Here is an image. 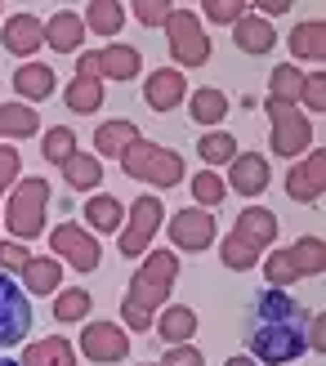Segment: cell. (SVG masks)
<instances>
[{"instance_id": "obj_1", "label": "cell", "mask_w": 326, "mask_h": 366, "mask_svg": "<svg viewBox=\"0 0 326 366\" xmlns=\"http://www.w3.org/2000/svg\"><path fill=\"white\" fill-rule=\"evenodd\" d=\"M246 349H250V362L291 366V362H300V353H309L304 322H250L246 326Z\"/></svg>"}, {"instance_id": "obj_2", "label": "cell", "mask_w": 326, "mask_h": 366, "mask_svg": "<svg viewBox=\"0 0 326 366\" xmlns=\"http://www.w3.org/2000/svg\"><path fill=\"white\" fill-rule=\"evenodd\" d=\"M45 206H49V183L45 179H23L9 197V210L0 214V224L9 228V242H31L45 232Z\"/></svg>"}, {"instance_id": "obj_3", "label": "cell", "mask_w": 326, "mask_h": 366, "mask_svg": "<svg viewBox=\"0 0 326 366\" xmlns=\"http://www.w3.org/2000/svg\"><path fill=\"white\" fill-rule=\"evenodd\" d=\"M174 277H179V259H174L170 250H152V254H143V264L134 268V277H130V290H125V300L152 313L157 304H166V300H170Z\"/></svg>"}, {"instance_id": "obj_4", "label": "cell", "mask_w": 326, "mask_h": 366, "mask_svg": "<svg viewBox=\"0 0 326 366\" xmlns=\"http://www.w3.org/2000/svg\"><path fill=\"white\" fill-rule=\"evenodd\" d=\"M121 170L139 183H152V188H179V183H184V157L139 139L134 148L121 157Z\"/></svg>"}, {"instance_id": "obj_5", "label": "cell", "mask_w": 326, "mask_h": 366, "mask_svg": "<svg viewBox=\"0 0 326 366\" xmlns=\"http://www.w3.org/2000/svg\"><path fill=\"white\" fill-rule=\"evenodd\" d=\"M264 112L273 121V157H304L313 143V121L300 117V103H282V99H264Z\"/></svg>"}, {"instance_id": "obj_6", "label": "cell", "mask_w": 326, "mask_h": 366, "mask_svg": "<svg viewBox=\"0 0 326 366\" xmlns=\"http://www.w3.org/2000/svg\"><path fill=\"white\" fill-rule=\"evenodd\" d=\"M161 224H166V206H161V197L143 192L130 206V219H125V228H121V254H125V259H143Z\"/></svg>"}, {"instance_id": "obj_7", "label": "cell", "mask_w": 326, "mask_h": 366, "mask_svg": "<svg viewBox=\"0 0 326 366\" xmlns=\"http://www.w3.org/2000/svg\"><path fill=\"white\" fill-rule=\"evenodd\" d=\"M166 36H170V54H174L179 67H206L210 41H206V31H202V18H197L192 9H170Z\"/></svg>"}, {"instance_id": "obj_8", "label": "cell", "mask_w": 326, "mask_h": 366, "mask_svg": "<svg viewBox=\"0 0 326 366\" xmlns=\"http://www.w3.org/2000/svg\"><path fill=\"white\" fill-rule=\"evenodd\" d=\"M31 335V300L9 272H0V349H14Z\"/></svg>"}, {"instance_id": "obj_9", "label": "cell", "mask_w": 326, "mask_h": 366, "mask_svg": "<svg viewBox=\"0 0 326 366\" xmlns=\"http://www.w3.org/2000/svg\"><path fill=\"white\" fill-rule=\"evenodd\" d=\"M49 250L59 254V259H67L76 272H94L99 259H103V246L94 232H85L81 224H59L49 232Z\"/></svg>"}, {"instance_id": "obj_10", "label": "cell", "mask_w": 326, "mask_h": 366, "mask_svg": "<svg viewBox=\"0 0 326 366\" xmlns=\"http://www.w3.org/2000/svg\"><path fill=\"white\" fill-rule=\"evenodd\" d=\"M166 232H170V242L179 250H192V254H202V250L214 246V219H210V210H197V206L174 210Z\"/></svg>"}, {"instance_id": "obj_11", "label": "cell", "mask_w": 326, "mask_h": 366, "mask_svg": "<svg viewBox=\"0 0 326 366\" xmlns=\"http://www.w3.org/2000/svg\"><path fill=\"white\" fill-rule=\"evenodd\" d=\"M81 353H85V362L112 366V362H121L125 353H130V340H125V331H121L117 322H85V331H81Z\"/></svg>"}, {"instance_id": "obj_12", "label": "cell", "mask_w": 326, "mask_h": 366, "mask_svg": "<svg viewBox=\"0 0 326 366\" xmlns=\"http://www.w3.org/2000/svg\"><path fill=\"white\" fill-rule=\"evenodd\" d=\"M326 192V152H309L300 157L291 170H286V197L291 201H304V206H313V201H322Z\"/></svg>"}, {"instance_id": "obj_13", "label": "cell", "mask_w": 326, "mask_h": 366, "mask_svg": "<svg viewBox=\"0 0 326 366\" xmlns=\"http://www.w3.org/2000/svg\"><path fill=\"white\" fill-rule=\"evenodd\" d=\"M268 179H273V170H268L264 152H237L228 161V188L242 197H260L268 188Z\"/></svg>"}, {"instance_id": "obj_14", "label": "cell", "mask_w": 326, "mask_h": 366, "mask_svg": "<svg viewBox=\"0 0 326 366\" xmlns=\"http://www.w3.org/2000/svg\"><path fill=\"white\" fill-rule=\"evenodd\" d=\"M184 99H188V85H184V71L179 67H157L148 76V85H143V103L152 112H174Z\"/></svg>"}, {"instance_id": "obj_15", "label": "cell", "mask_w": 326, "mask_h": 366, "mask_svg": "<svg viewBox=\"0 0 326 366\" xmlns=\"http://www.w3.org/2000/svg\"><path fill=\"white\" fill-rule=\"evenodd\" d=\"M0 41H5L9 54H18V59H27V54L45 49V23L36 14H14L5 27H0Z\"/></svg>"}, {"instance_id": "obj_16", "label": "cell", "mask_w": 326, "mask_h": 366, "mask_svg": "<svg viewBox=\"0 0 326 366\" xmlns=\"http://www.w3.org/2000/svg\"><path fill=\"white\" fill-rule=\"evenodd\" d=\"M304 317L309 313L300 308V300H291L277 286H264L255 295V304H250V322H304Z\"/></svg>"}, {"instance_id": "obj_17", "label": "cell", "mask_w": 326, "mask_h": 366, "mask_svg": "<svg viewBox=\"0 0 326 366\" xmlns=\"http://www.w3.org/2000/svg\"><path fill=\"white\" fill-rule=\"evenodd\" d=\"M232 41H237L242 54H273L277 31H273V23H268V18H260V14H242L237 23H232Z\"/></svg>"}, {"instance_id": "obj_18", "label": "cell", "mask_w": 326, "mask_h": 366, "mask_svg": "<svg viewBox=\"0 0 326 366\" xmlns=\"http://www.w3.org/2000/svg\"><path fill=\"white\" fill-rule=\"evenodd\" d=\"M45 45L49 49H59V54H76L85 45V23H81V14H71V9H59L45 23Z\"/></svg>"}, {"instance_id": "obj_19", "label": "cell", "mask_w": 326, "mask_h": 366, "mask_svg": "<svg viewBox=\"0 0 326 366\" xmlns=\"http://www.w3.org/2000/svg\"><path fill=\"white\" fill-rule=\"evenodd\" d=\"M139 143V125L134 121H125V117H117V121H103L99 130H94V152L99 157H125Z\"/></svg>"}, {"instance_id": "obj_20", "label": "cell", "mask_w": 326, "mask_h": 366, "mask_svg": "<svg viewBox=\"0 0 326 366\" xmlns=\"http://www.w3.org/2000/svg\"><path fill=\"white\" fill-rule=\"evenodd\" d=\"M143 71V54L134 45H107L99 49V76L107 81H134Z\"/></svg>"}, {"instance_id": "obj_21", "label": "cell", "mask_w": 326, "mask_h": 366, "mask_svg": "<svg viewBox=\"0 0 326 366\" xmlns=\"http://www.w3.org/2000/svg\"><path fill=\"white\" fill-rule=\"evenodd\" d=\"M232 228H237L246 242H255L260 250L277 242V214L268 210V206H246V210L237 214V224H232Z\"/></svg>"}, {"instance_id": "obj_22", "label": "cell", "mask_w": 326, "mask_h": 366, "mask_svg": "<svg viewBox=\"0 0 326 366\" xmlns=\"http://www.w3.org/2000/svg\"><path fill=\"white\" fill-rule=\"evenodd\" d=\"M54 85H59V76L45 67V63H23L14 71V94H23L27 103H41L54 94Z\"/></svg>"}, {"instance_id": "obj_23", "label": "cell", "mask_w": 326, "mask_h": 366, "mask_svg": "<svg viewBox=\"0 0 326 366\" xmlns=\"http://www.w3.org/2000/svg\"><path fill=\"white\" fill-rule=\"evenodd\" d=\"M23 286H27V295H54L63 286V264L49 259V254H31L23 268Z\"/></svg>"}, {"instance_id": "obj_24", "label": "cell", "mask_w": 326, "mask_h": 366, "mask_svg": "<svg viewBox=\"0 0 326 366\" xmlns=\"http://www.w3.org/2000/svg\"><path fill=\"white\" fill-rule=\"evenodd\" d=\"M23 366H76V349H71L63 335L36 340L23 349Z\"/></svg>"}, {"instance_id": "obj_25", "label": "cell", "mask_w": 326, "mask_h": 366, "mask_svg": "<svg viewBox=\"0 0 326 366\" xmlns=\"http://www.w3.org/2000/svg\"><path fill=\"white\" fill-rule=\"evenodd\" d=\"M41 134V117L23 103H0V139H36Z\"/></svg>"}, {"instance_id": "obj_26", "label": "cell", "mask_w": 326, "mask_h": 366, "mask_svg": "<svg viewBox=\"0 0 326 366\" xmlns=\"http://www.w3.org/2000/svg\"><path fill=\"white\" fill-rule=\"evenodd\" d=\"M157 335L166 340V344H192V335H197V313H192V308H184V304H170L166 313H161V322H157Z\"/></svg>"}, {"instance_id": "obj_27", "label": "cell", "mask_w": 326, "mask_h": 366, "mask_svg": "<svg viewBox=\"0 0 326 366\" xmlns=\"http://www.w3.org/2000/svg\"><path fill=\"white\" fill-rule=\"evenodd\" d=\"M291 54L295 59H309V63H322V54H326V23L322 18H309V23H300L291 31Z\"/></svg>"}, {"instance_id": "obj_28", "label": "cell", "mask_w": 326, "mask_h": 366, "mask_svg": "<svg viewBox=\"0 0 326 366\" xmlns=\"http://www.w3.org/2000/svg\"><path fill=\"white\" fill-rule=\"evenodd\" d=\"M286 254H291V264H295L300 277H322V268H326V246H322V237H317V232L300 237V242L286 250Z\"/></svg>"}, {"instance_id": "obj_29", "label": "cell", "mask_w": 326, "mask_h": 366, "mask_svg": "<svg viewBox=\"0 0 326 366\" xmlns=\"http://www.w3.org/2000/svg\"><path fill=\"white\" fill-rule=\"evenodd\" d=\"M63 179H67V188L71 192H94L99 183H103V161L99 157H71L67 166H63Z\"/></svg>"}, {"instance_id": "obj_30", "label": "cell", "mask_w": 326, "mask_h": 366, "mask_svg": "<svg viewBox=\"0 0 326 366\" xmlns=\"http://www.w3.org/2000/svg\"><path fill=\"white\" fill-rule=\"evenodd\" d=\"M81 23H85L89 31H99V36H117L121 23H125V9L117 5V0H89Z\"/></svg>"}, {"instance_id": "obj_31", "label": "cell", "mask_w": 326, "mask_h": 366, "mask_svg": "<svg viewBox=\"0 0 326 366\" xmlns=\"http://www.w3.org/2000/svg\"><path fill=\"white\" fill-rule=\"evenodd\" d=\"M85 224L94 228V232H121V201L107 197V192L89 197L85 201Z\"/></svg>"}, {"instance_id": "obj_32", "label": "cell", "mask_w": 326, "mask_h": 366, "mask_svg": "<svg viewBox=\"0 0 326 366\" xmlns=\"http://www.w3.org/2000/svg\"><path fill=\"white\" fill-rule=\"evenodd\" d=\"M219 259H224V268H232V272H246V268L260 264V246L246 242V237L232 228V232L224 237V246H219Z\"/></svg>"}, {"instance_id": "obj_33", "label": "cell", "mask_w": 326, "mask_h": 366, "mask_svg": "<svg viewBox=\"0 0 326 366\" xmlns=\"http://www.w3.org/2000/svg\"><path fill=\"white\" fill-rule=\"evenodd\" d=\"M89 308H94V295H89L85 286H67V290H59V300H54V322H85Z\"/></svg>"}, {"instance_id": "obj_34", "label": "cell", "mask_w": 326, "mask_h": 366, "mask_svg": "<svg viewBox=\"0 0 326 366\" xmlns=\"http://www.w3.org/2000/svg\"><path fill=\"white\" fill-rule=\"evenodd\" d=\"M41 157L54 161V166H67L76 157V130L71 125H54V130L41 134Z\"/></svg>"}, {"instance_id": "obj_35", "label": "cell", "mask_w": 326, "mask_h": 366, "mask_svg": "<svg viewBox=\"0 0 326 366\" xmlns=\"http://www.w3.org/2000/svg\"><path fill=\"white\" fill-rule=\"evenodd\" d=\"M228 117V94L224 89H214V85H202L192 94V121L197 125H214V121H224Z\"/></svg>"}, {"instance_id": "obj_36", "label": "cell", "mask_w": 326, "mask_h": 366, "mask_svg": "<svg viewBox=\"0 0 326 366\" xmlns=\"http://www.w3.org/2000/svg\"><path fill=\"white\" fill-rule=\"evenodd\" d=\"M197 157H202L206 166H228V161L237 157V139L228 130H210V134L197 139Z\"/></svg>"}, {"instance_id": "obj_37", "label": "cell", "mask_w": 326, "mask_h": 366, "mask_svg": "<svg viewBox=\"0 0 326 366\" xmlns=\"http://www.w3.org/2000/svg\"><path fill=\"white\" fill-rule=\"evenodd\" d=\"M300 89H304V71H300L295 63H277L273 76H268V99L300 103Z\"/></svg>"}, {"instance_id": "obj_38", "label": "cell", "mask_w": 326, "mask_h": 366, "mask_svg": "<svg viewBox=\"0 0 326 366\" xmlns=\"http://www.w3.org/2000/svg\"><path fill=\"white\" fill-rule=\"evenodd\" d=\"M63 103L71 107V112H99V107H103V85H99V81H85V76H76V81L67 85Z\"/></svg>"}, {"instance_id": "obj_39", "label": "cell", "mask_w": 326, "mask_h": 366, "mask_svg": "<svg viewBox=\"0 0 326 366\" xmlns=\"http://www.w3.org/2000/svg\"><path fill=\"white\" fill-rule=\"evenodd\" d=\"M192 197H197V210H210L228 197V183L214 170H202V174H192Z\"/></svg>"}, {"instance_id": "obj_40", "label": "cell", "mask_w": 326, "mask_h": 366, "mask_svg": "<svg viewBox=\"0 0 326 366\" xmlns=\"http://www.w3.org/2000/svg\"><path fill=\"white\" fill-rule=\"evenodd\" d=\"M264 282L277 286V290H286L291 282H300V272H295V264H291V254H286V250H273L264 259Z\"/></svg>"}, {"instance_id": "obj_41", "label": "cell", "mask_w": 326, "mask_h": 366, "mask_svg": "<svg viewBox=\"0 0 326 366\" xmlns=\"http://www.w3.org/2000/svg\"><path fill=\"white\" fill-rule=\"evenodd\" d=\"M202 14L210 18V23H237V18L246 14V5H242V0H202Z\"/></svg>"}, {"instance_id": "obj_42", "label": "cell", "mask_w": 326, "mask_h": 366, "mask_svg": "<svg viewBox=\"0 0 326 366\" xmlns=\"http://www.w3.org/2000/svg\"><path fill=\"white\" fill-rule=\"evenodd\" d=\"M170 9H174V5H166V0H134V5H130V14L139 18L143 27H161V23L170 18Z\"/></svg>"}, {"instance_id": "obj_43", "label": "cell", "mask_w": 326, "mask_h": 366, "mask_svg": "<svg viewBox=\"0 0 326 366\" xmlns=\"http://www.w3.org/2000/svg\"><path fill=\"white\" fill-rule=\"evenodd\" d=\"M18 170H23V157H18V148H14V143H0V192L14 188Z\"/></svg>"}, {"instance_id": "obj_44", "label": "cell", "mask_w": 326, "mask_h": 366, "mask_svg": "<svg viewBox=\"0 0 326 366\" xmlns=\"http://www.w3.org/2000/svg\"><path fill=\"white\" fill-rule=\"evenodd\" d=\"M31 259V250L23 242H0V272H23Z\"/></svg>"}, {"instance_id": "obj_45", "label": "cell", "mask_w": 326, "mask_h": 366, "mask_svg": "<svg viewBox=\"0 0 326 366\" xmlns=\"http://www.w3.org/2000/svg\"><path fill=\"white\" fill-rule=\"evenodd\" d=\"M300 99H304V107H309V112H322V107H326V76H322V71H313V76H304Z\"/></svg>"}, {"instance_id": "obj_46", "label": "cell", "mask_w": 326, "mask_h": 366, "mask_svg": "<svg viewBox=\"0 0 326 366\" xmlns=\"http://www.w3.org/2000/svg\"><path fill=\"white\" fill-rule=\"evenodd\" d=\"M161 366H206V357L192 344H170V353L161 357Z\"/></svg>"}, {"instance_id": "obj_47", "label": "cell", "mask_w": 326, "mask_h": 366, "mask_svg": "<svg viewBox=\"0 0 326 366\" xmlns=\"http://www.w3.org/2000/svg\"><path fill=\"white\" fill-rule=\"evenodd\" d=\"M121 322L130 326V331H152V313L139 308V304H130V300H121Z\"/></svg>"}, {"instance_id": "obj_48", "label": "cell", "mask_w": 326, "mask_h": 366, "mask_svg": "<svg viewBox=\"0 0 326 366\" xmlns=\"http://www.w3.org/2000/svg\"><path fill=\"white\" fill-rule=\"evenodd\" d=\"M76 76H85V81H103V76H99V49L76 54Z\"/></svg>"}, {"instance_id": "obj_49", "label": "cell", "mask_w": 326, "mask_h": 366, "mask_svg": "<svg viewBox=\"0 0 326 366\" xmlns=\"http://www.w3.org/2000/svg\"><path fill=\"white\" fill-rule=\"evenodd\" d=\"M255 9H260V18L264 14H291V0H260Z\"/></svg>"}, {"instance_id": "obj_50", "label": "cell", "mask_w": 326, "mask_h": 366, "mask_svg": "<svg viewBox=\"0 0 326 366\" xmlns=\"http://www.w3.org/2000/svg\"><path fill=\"white\" fill-rule=\"evenodd\" d=\"M224 366H260V362H250V357H228Z\"/></svg>"}, {"instance_id": "obj_51", "label": "cell", "mask_w": 326, "mask_h": 366, "mask_svg": "<svg viewBox=\"0 0 326 366\" xmlns=\"http://www.w3.org/2000/svg\"><path fill=\"white\" fill-rule=\"evenodd\" d=\"M0 366H23V362H14V357H0Z\"/></svg>"}, {"instance_id": "obj_52", "label": "cell", "mask_w": 326, "mask_h": 366, "mask_svg": "<svg viewBox=\"0 0 326 366\" xmlns=\"http://www.w3.org/2000/svg\"><path fill=\"white\" fill-rule=\"evenodd\" d=\"M148 366H161V362H148Z\"/></svg>"}, {"instance_id": "obj_53", "label": "cell", "mask_w": 326, "mask_h": 366, "mask_svg": "<svg viewBox=\"0 0 326 366\" xmlns=\"http://www.w3.org/2000/svg\"><path fill=\"white\" fill-rule=\"evenodd\" d=\"M0 14H5V5H0Z\"/></svg>"}]
</instances>
